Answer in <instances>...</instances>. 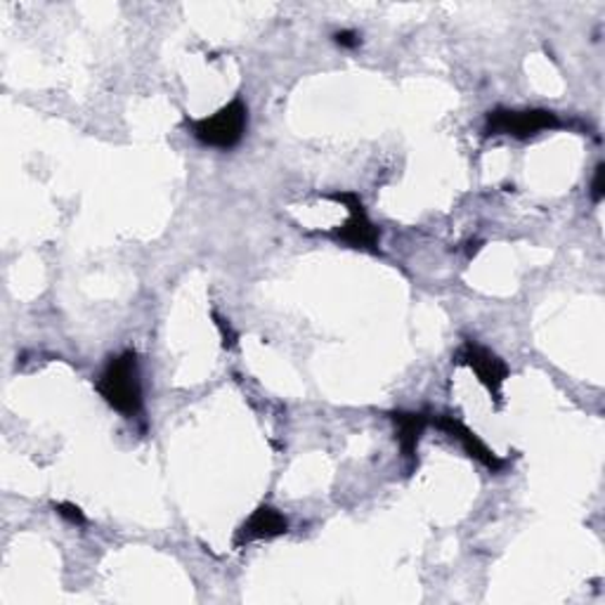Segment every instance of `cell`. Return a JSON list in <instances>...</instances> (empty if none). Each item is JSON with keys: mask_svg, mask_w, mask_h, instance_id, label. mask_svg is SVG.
<instances>
[{"mask_svg": "<svg viewBox=\"0 0 605 605\" xmlns=\"http://www.w3.org/2000/svg\"><path fill=\"white\" fill-rule=\"evenodd\" d=\"M560 118L549 110H494L486 118V136H511L528 140L540 136L542 130H554Z\"/></svg>", "mask_w": 605, "mask_h": 605, "instance_id": "obj_4", "label": "cell"}, {"mask_svg": "<svg viewBox=\"0 0 605 605\" xmlns=\"http://www.w3.org/2000/svg\"><path fill=\"white\" fill-rule=\"evenodd\" d=\"M325 197L336 201V204H343L348 209V213H351L343 225L333 227L329 237H333L336 241H341V244L357 249V251L379 253L381 232H379V227L369 220L360 194L357 192H331Z\"/></svg>", "mask_w": 605, "mask_h": 605, "instance_id": "obj_3", "label": "cell"}, {"mask_svg": "<svg viewBox=\"0 0 605 605\" xmlns=\"http://www.w3.org/2000/svg\"><path fill=\"white\" fill-rule=\"evenodd\" d=\"M333 38H336V43L343 46V48H357L360 46V36L355 31H339Z\"/></svg>", "mask_w": 605, "mask_h": 605, "instance_id": "obj_11", "label": "cell"}, {"mask_svg": "<svg viewBox=\"0 0 605 605\" xmlns=\"http://www.w3.org/2000/svg\"><path fill=\"white\" fill-rule=\"evenodd\" d=\"M55 511H58V514H60L64 520L76 522V526H84V522H86V514H84V511H80L76 504L60 502V504H55Z\"/></svg>", "mask_w": 605, "mask_h": 605, "instance_id": "obj_9", "label": "cell"}, {"mask_svg": "<svg viewBox=\"0 0 605 605\" xmlns=\"http://www.w3.org/2000/svg\"><path fill=\"white\" fill-rule=\"evenodd\" d=\"M433 424L440 428V430H445V433L450 438H454L459 445L464 448V452L470 456V459H476L480 462L486 468H490L492 474H500V470H504L506 462L502 459V456H496L486 442H482L474 430H470L462 419H456V416H450V414H440L438 419H433Z\"/></svg>", "mask_w": 605, "mask_h": 605, "instance_id": "obj_6", "label": "cell"}, {"mask_svg": "<svg viewBox=\"0 0 605 605\" xmlns=\"http://www.w3.org/2000/svg\"><path fill=\"white\" fill-rule=\"evenodd\" d=\"M98 393L106 400V405L130 419L142 412V381L136 351H124L106 362L98 379Z\"/></svg>", "mask_w": 605, "mask_h": 605, "instance_id": "obj_1", "label": "cell"}, {"mask_svg": "<svg viewBox=\"0 0 605 605\" xmlns=\"http://www.w3.org/2000/svg\"><path fill=\"white\" fill-rule=\"evenodd\" d=\"M456 360H459L462 365L474 369L476 376H478V381L486 386V391L490 393V398L496 402V405H502L504 383L508 379L506 362L500 355H494L492 351H488V348H482L474 341H466L462 345V351H459V355H456Z\"/></svg>", "mask_w": 605, "mask_h": 605, "instance_id": "obj_5", "label": "cell"}, {"mask_svg": "<svg viewBox=\"0 0 605 605\" xmlns=\"http://www.w3.org/2000/svg\"><path fill=\"white\" fill-rule=\"evenodd\" d=\"M603 176H605V166H603V164H598V168H596V176H594V182H591V199H594V204H601L603 197H605Z\"/></svg>", "mask_w": 605, "mask_h": 605, "instance_id": "obj_10", "label": "cell"}, {"mask_svg": "<svg viewBox=\"0 0 605 605\" xmlns=\"http://www.w3.org/2000/svg\"><path fill=\"white\" fill-rule=\"evenodd\" d=\"M215 317V325H218V329L223 331V339H225V345L227 348H232L237 343V333H232L230 327H225V322L218 317V315H213Z\"/></svg>", "mask_w": 605, "mask_h": 605, "instance_id": "obj_12", "label": "cell"}, {"mask_svg": "<svg viewBox=\"0 0 605 605\" xmlns=\"http://www.w3.org/2000/svg\"><path fill=\"white\" fill-rule=\"evenodd\" d=\"M187 126L192 128V136L201 144L215 147V150H232L244 138L249 126V110L244 100L237 98L206 118L187 121Z\"/></svg>", "mask_w": 605, "mask_h": 605, "instance_id": "obj_2", "label": "cell"}, {"mask_svg": "<svg viewBox=\"0 0 605 605\" xmlns=\"http://www.w3.org/2000/svg\"><path fill=\"white\" fill-rule=\"evenodd\" d=\"M391 419L395 424L398 445L402 450V456L414 464L416 452H419L421 436H424V430L428 428L430 419L424 412H393Z\"/></svg>", "mask_w": 605, "mask_h": 605, "instance_id": "obj_8", "label": "cell"}, {"mask_svg": "<svg viewBox=\"0 0 605 605\" xmlns=\"http://www.w3.org/2000/svg\"><path fill=\"white\" fill-rule=\"evenodd\" d=\"M287 532H289V520L281 516L277 508L261 504L244 522H241L232 544H235V549H241L253 542L275 540V537H281Z\"/></svg>", "mask_w": 605, "mask_h": 605, "instance_id": "obj_7", "label": "cell"}]
</instances>
